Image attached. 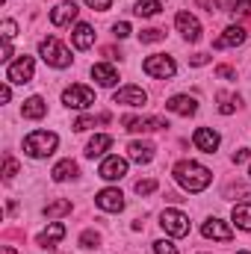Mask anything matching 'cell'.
<instances>
[{"instance_id": "obj_1", "label": "cell", "mask_w": 251, "mask_h": 254, "mask_svg": "<svg viewBox=\"0 0 251 254\" xmlns=\"http://www.w3.org/2000/svg\"><path fill=\"white\" fill-rule=\"evenodd\" d=\"M175 181H178L187 192H201V190L210 187L213 175H210L207 166H201V163H195V160H181V163L175 166Z\"/></svg>"}, {"instance_id": "obj_2", "label": "cell", "mask_w": 251, "mask_h": 254, "mask_svg": "<svg viewBox=\"0 0 251 254\" xmlns=\"http://www.w3.org/2000/svg\"><path fill=\"white\" fill-rule=\"evenodd\" d=\"M60 145V136L51 133V130H33L27 139H24V151L33 157V160H42V157H51Z\"/></svg>"}, {"instance_id": "obj_3", "label": "cell", "mask_w": 251, "mask_h": 254, "mask_svg": "<svg viewBox=\"0 0 251 254\" xmlns=\"http://www.w3.org/2000/svg\"><path fill=\"white\" fill-rule=\"evenodd\" d=\"M39 54H42V60H45V63L54 65V68H68V65H71V51L65 48L60 39H54V36L42 39Z\"/></svg>"}, {"instance_id": "obj_4", "label": "cell", "mask_w": 251, "mask_h": 254, "mask_svg": "<svg viewBox=\"0 0 251 254\" xmlns=\"http://www.w3.org/2000/svg\"><path fill=\"white\" fill-rule=\"evenodd\" d=\"M142 71H145L148 77L169 80V77H175L178 65H175V60H172V57H166V54H154V57H148V60L142 63Z\"/></svg>"}, {"instance_id": "obj_5", "label": "cell", "mask_w": 251, "mask_h": 254, "mask_svg": "<svg viewBox=\"0 0 251 254\" xmlns=\"http://www.w3.org/2000/svg\"><path fill=\"white\" fill-rule=\"evenodd\" d=\"M160 225L169 237H187L189 234V216L181 210H163L160 213Z\"/></svg>"}, {"instance_id": "obj_6", "label": "cell", "mask_w": 251, "mask_h": 254, "mask_svg": "<svg viewBox=\"0 0 251 254\" xmlns=\"http://www.w3.org/2000/svg\"><path fill=\"white\" fill-rule=\"evenodd\" d=\"M63 104L68 110H89L95 104V92L89 86H68L63 92Z\"/></svg>"}, {"instance_id": "obj_7", "label": "cell", "mask_w": 251, "mask_h": 254, "mask_svg": "<svg viewBox=\"0 0 251 254\" xmlns=\"http://www.w3.org/2000/svg\"><path fill=\"white\" fill-rule=\"evenodd\" d=\"M33 71H36L33 57H18L15 63H9V68H6V80L15 83V86H24V83L33 80Z\"/></svg>"}, {"instance_id": "obj_8", "label": "cell", "mask_w": 251, "mask_h": 254, "mask_svg": "<svg viewBox=\"0 0 251 254\" xmlns=\"http://www.w3.org/2000/svg\"><path fill=\"white\" fill-rule=\"evenodd\" d=\"M122 125H125V130H130V133H151V130L169 127L166 119H157V116H151V119H133V116H125Z\"/></svg>"}, {"instance_id": "obj_9", "label": "cell", "mask_w": 251, "mask_h": 254, "mask_svg": "<svg viewBox=\"0 0 251 254\" xmlns=\"http://www.w3.org/2000/svg\"><path fill=\"white\" fill-rule=\"evenodd\" d=\"M113 104H125V107H145V104H148V95H145V89H139V86H125V89H119V92L113 95Z\"/></svg>"}, {"instance_id": "obj_10", "label": "cell", "mask_w": 251, "mask_h": 254, "mask_svg": "<svg viewBox=\"0 0 251 254\" xmlns=\"http://www.w3.org/2000/svg\"><path fill=\"white\" fill-rule=\"evenodd\" d=\"M95 204L107 213H122L125 210V195H122V190H101L95 195Z\"/></svg>"}, {"instance_id": "obj_11", "label": "cell", "mask_w": 251, "mask_h": 254, "mask_svg": "<svg viewBox=\"0 0 251 254\" xmlns=\"http://www.w3.org/2000/svg\"><path fill=\"white\" fill-rule=\"evenodd\" d=\"M201 234H204L207 240H219V243H231V240H234V231H231L222 219H207V222L201 225Z\"/></svg>"}, {"instance_id": "obj_12", "label": "cell", "mask_w": 251, "mask_h": 254, "mask_svg": "<svg viewBox=\"0 0 251 254\" xmlns=\"http://www.w3.org/2000/svg\"><path fill=\"white\" fill-rule=\"evenodd\" d=\"M175 24H178L181 36H184L187 42H198V39H201V24H198V18H195V15H189V12H178Z\"/></svg>"}, {"instance_id": "obj_13", "label": "cell", "mask_w": 251, "mask_h": 254, "mask_svg": "<svg viewBox=\"0 0 251 254\" xmlns=\"http://www.w3.org/2000/svg\"><path fill=\"white\" fill-rule=\"evenodd\" d=\"M98 175H101L104 181H122L127 175V160H122V157H107V160L101 163Z\"/></svg>"}, {"instance_id": "obj_14", "label": "cell", "mask_w": 251, "mask_h": 254, "mask_svg": "<svg viewBox=\"0 0 251 254\" xmlns=\"http://www.w3.org/2000/svg\"><path fill=\"white\" fill-rule=\"evenodd\" d=\"M166 110L175 113V116H195L198 113V101L192 95H175L166 101Z\"/></svg>"}, {"instance_id": "obj_15", "label": "cell", "mask_w": 251, "mask_h": 254, "mask_svg": "<svg viewBox=\"0 0 251 254\" xmlns=\"http://www.w3.org/2000/svg\"><path fill=\"white\" fill-rule=\"evenodd\" d=\"M249 39V33H246V27H240V24H231L219 39H216V48L222 51V48H240L243 42Z\"/></svg>"}, {"instance_id": "obj_16", "label": "cell", "mask_w": 251, "mask_h": 254, "mask_svg": "<svg viewBox=\"0 0 251 254\" xmlns=\"http://www.w3.org/2000/svg\"><path fill=\"white\" fill-rule=\"evenodd\" d=\"M192 142H195V148L198 151H204V154H213L216 148H219V133L216 130H210V127H198L195 130V136H192Z\"/></svg>"}, {"instance_id": "obj_17", "label": "cell", "mask_w": 251, "mask_h": 254, "mask_svg": "<svg viewBox=\"0 0 251 254\" xmlns=\"http://www.w3.org/2000/svg\"><path fill=\"white\" fill-rule=\"evenodd\" d=\"M77 12H80L77 3H74V0H65V3H60V6L51 12V24H54V27H68V24L77 18Z\"/></svg>"}, {"instance_id": "obj_18", "label": "cell", "mask_w": 251, "mask_h": 254, "mask_svg": "<svg viewBox=\"0 0 251 254\" xmlns=\"http://www.w3.org/2000/svg\"><path fill=\"white\" fill-rule=\"evenodd\" d=\"M127 157H130L133 163H139V166H142V163H151V160H154V145L136 139V142L127 145Z\"/></svg>"}, {"instance_id": "obj_19", "label": "cell", "mask_w": 251, "mask_h": 254, "mask_svg": "<svg viewBox=\"0 0 251 254\" xmlns=\"http://www.w3.org/2000/svg\"><path fill=\"white\" fill-rule=\"evenodd\" d=\"M71 42H74L77 51H89V48L95 45V30H92L89 24H77V27L71 30Z\"/></svg>"}, {"instance_id": "obj_20", "label": "cell", "mask_w": 251, "mask_h": 254, "mask_svg": "<svg viewBox=\"0 0 251 254\" xmlns=\"http://www.w3.org/2000/svg\"><path fill=\"white\" fill-rule=\"evenodd\" d=\"M45 113H48V104H45V98H39V95L27 98L24 107H21V116H24V119H33V122L45 119Z\"/></svg>"}, {"instance_id": "obj_21", "label": "cell", "mask_w": 251, "mask_h": 254, "mask_svg": "<svg viewBox=\"0 0 251 254\" xmlns=\"http://www.w3.org/2000/svg\"><path fill=\"white\" fill-rule=\"evenodd\" d=\"M92 77H95L101 86H107V89H113V86L119 83V71H116L113 65H107V63L92 65Z\"/></svg>"}, {"instance_id": "obj_22", "label": "cell", "mask_w": 251, "mask_h": 254, "mask_svg": "<svg viewBox=\"0 0 251 254\" xmlns=\"http://www.w3.org/2000/svg\"><path fill=\"white\" fill-rule=\"evenodd\" d=\"M110 145H113V136L98 133V136H92V139H89V145H86V157H89V160H95V157H101Z\"/></svg>"}, {"instance_id": "obj_23", "label": "cell", "mask_w": 251, "mask_h": 254, "mask_svg": "<svg viewBox=\"0 0 251 254\" xmlns=\"http://www.w3.org/2000/svg\"><path fill=\"white\" fill-rule=\"evenodd\" d=\"M51 175H54V181H57V184H63V181H74V178L80 175V169H77V163H74V160H63V163H57V166H54V172H51Z\"/></svg>"}, {"instance_id": "obj_24", "label": "cell", "mask_w": 251, "mask_h": 254, "mask_svg": "<svg viewBox=\"0 0 251 254\" xmlns=\"http://www.w3.org/2000/svg\"><path fill=\"white\" fill-rule=\"evenodd\" d=\"M63 237H65V225L54 222V225H48V228L39 234V246H45V249H48V246H57Z\"/></svg>"}, {"instance_id": "obj_25", "label": "cell", "mask_w": 251, "mask_h": 254, "mask_svg": "<svg viewBox=\"0 0 251 254\" xmlns=\"http://www.w3.org/2000/svg\"><path fill=\"white\" fill-rule=\"evenodd\" d=\"M231 219L237 222V228L251 231V204H237V207L231 210Z\"/></svg>"}, {"instance_id": "obj_26", "label": "cell", "mask_w": 251, "mask_h": 254, "mask_svg": "<svg viewBox=\"0 0 251 254\" xmlns=\"http://www.w3.org/2000/svg\"><path fill=\"white\" fill-rule=\"evenodd\" d=\"M133 12H136L139 18H154V15L160 12V0H139V3L133 6Z\"/></svg>"}, {"instance_id": "obj_27", "label": "cell", "mask_w": 251, "mask_h": 254, "mask_svg": "<svg viewBox=\"0 0 251 254\" xmlns=\"http://www.w3.org/2000/svg\"><path fill=\"white\" fill-rule=\"evenodd\" d=\"M65 213H71V201H68V198L51 201V204L45 207V216H48V219H57V216H65Z\"/></svg>"}, {"instance_id": "obj_28", "label": "cell", "mask_w": 251, "mask_h": 254, "mask_svg": "<svg viewBox=\"0 0 251 254\" xmlns=\"http://www.w3.org/2000/svg\"><path fill=\"white\" fill-rule=\"evenodd\" d=\"M95 122H104V125H107V122H110V116H107V113H104V116H98V119H92V116H80V119L74 122V130H77V133H83V130L95 127Z\"/></svg>"}, {"instance_id": "obj_29", "label": "cell", "mask_w": 251, "mask_h": 254, "mask_svg": "<svg viewBox=\"0 0 251 254\" xmlns=\"http://www.w3.org/2000/svg\"><path fill=\"white\" fill-rule=\"evenodd\" d=\"M139 39H142V45H157V42H163V39H166V33H163V30H157V27H151V30H142V33H139Z\"/></svg>"}, {"instance_id": "obj_30", "label": "cell", "mask_w": 251, "mask_h": 254, "mask_svg": "<svg viewBox=\"0 0 251 254\" xmlns=\"http://www.w3.org/2000/svg\"><path fill=\"white\" fill-rule=\"evenodd\" d=\"M237 104H240V98H231V95H225V92L219 95V113H222V116H231V113L237 110Z\"/></svg>"}, {"instance_id": "obj_31", "label": "cell", "mask_w": 251, "mask_h": 254, "mask_svg": "<svg viewBox=\"0 0 251 254\" xmlns=\"http://www.w3.org/2000/svg\"><path fill=\"white\" fill-rule=\"evenodd\" d=\"M101 246V234L98 231H83L80 234V249H98Z\"/></svg>"}, {"instance_id": "obj_32", "label": "cell", "mask_w": 251, "mask_h": 254, "mask_svg": "<svg viewBox=\"0 0 251 254\" xmlns=\"http://www.w3.org/2000/svg\"><path fill=\"white\" fill-rule=\"evenodd\" d=\"M18 175V160L15 157H6L3 160V181H12Z\"/></svg>"}, {"instance_id": "obj_33", "label": "cell", "mask_w": 251, "mask_h": 254, "mask_svg": "<svg viewBox=\"0 0 251 254\" xmlns=\"http://www.w3.org/2000/svg\"><path fill=\"white\" fill-rule=\"evenodd\" d=\"M231 12H234V18H249L251 15V0H240V3H234Z\"/></svg>"}, {"instance_id": "obj_34", "label": "cell", "mask_w": 251, "mask_h": 254, "mask_svg": "<svg viewBox=\"0 0 251 254\" xmlns=\"http://www.w3.org/2000/svg\"><path fill=\"white\" fill-rule=\"evenodd\" d=\"M154 254H178V246H172L169 240H157L154 243Z\"/></svg>"}, {"instance_id": "obj_35", "label": "cell", "mask_w": 251, "mask_h": 254, "mask_svg": "<svg viewBox=\"0 0 251 254\" xmlns=\"http://www.w3.org/2000/svg\"><path fill=\"white\" fill-rule=\"evenodd\" d=\"M157 187H160V184H157L154 178H151V181H139V184H136V192H139V195H151V192H157Z\"/></svg>"}, {"instance_id": "obj_36", "label": "cell", "mask_w": 251, "mask_h": 254, "mask_svg": "<svg viewBox=\"0 0 251 254\" xmlns=\"http://www.w3.org/2000/svg\"><path fill=\"white\" fill-rule=\"evenodd\" d=\"M15 33H18V24L15 21H3V42H12Z\"/></svg>"}, {"instance_id": "obj_37", "label": "cell", "mask_w": 251, "mask_h": 254, "mask_svg": "<svg viewBox=\"0 0 251 254\" xmlns=\"http://www.w3.org/2000/svg\"><path fill=\"white\" fill-rule=\"evenodd\" d=\"M216 77H222V80H237V68H231V65H219V68H216Z\"/></svg>"}, {"instance_id": "obj_38", "label": "cell", "mask_w": 251, "mask_h": 254, "mask_svg": "<svg viewBox=\"0 0 251 254\" xmlns=\"http://www.w3.org/2000/svg\"><path fill=\"white\" fill-rule=\"evenodd\" d=\"M86 6H92V9H98V12H107L110 6H113V0H83Z\"/></svg>"}, {"instance_id": "obj_39", "label": "cell", "mask_w": 251, "mask_h": 254, "mask_svg": "<svg viewBox=\"0 0 251 254\" xmlns=\"http://www.w3.org/2000/svg\"><path fill=\"white\" fill-rule=\"evenodd\" d=\"M113 33H116V39H127V36H130V24H127V21L116 24V27H113Z\"/></svg>"}, {"instance_id": "obj_40", "label": "cell", "mask_w": 251, "mask_h": 254, "mask_svg": "<svg viewBox=\"0 0 251 254\" xmlns=\"http://www.w3.org/2000/svg\"><path fill=\"white\" fill-rule=\"evenodd\" d=\"M231 160H234L237 166H240V163H246V160H249V148H240V151H234V157H231Z\"/></svg>"}, {"instance_id": "obj_41", "label": "cell", "mask_w": 251, "mask_h": 254, "mask_svg": "<svg viewBox=\"0 0 251 254\" xmlns=\"http://www.w3.org/2000/svg\"><path fill=\"white\" fill-rule=\"evenodd\" d=\"M189 63H192V65H207V63H210V57H207V54H195Z\"/></svg>"}, {"instance_id": "obj_42", "label": "cell", "mask_w": 251, "mask_h": 254, "mask_svg": "<svg viewBox=\"0 0 251 254\" xmlns=\"http://www.w3.org/2000/svg\"><path fill=\"white\" fill-rule=\"evenodd\" d=\"M0 60H3V63H9V60H12V45H9V42L3 45V54H0Z\"/></svg>"}, {"instance_id": "obj_43", "label": "cell", "mask_w": 251, "mask_h": 254, "mask_svg": "<svg viewBox=\"0 0 251 254\" xmlns=\"http://www.w3.org/2000/svg\"><path fill=\"white\" fill-rule=\"evenodd\" d=\"M9 98H12V89H9V86H3V89H0V101H3V104H6V101H9Z\"/></svg>"}, {"instance_id": "obj_44", "label": "cell", "mask_w": 251, "mask_h": 254, "mask_svg": "<svg viewBox=\"0 0 251 254\" xmlns=\"http://www.w3.org/2000/svg\"><path fill=\"white\" fill-rule=\"evenodd\" d=\"M195 3H198V6H204L207 12H213V9H216V6H213V0H195Z\"/></svg>"}, {"instance_id": "obj_45", "label": "cell", "mask_w": 251, "mask_h": 254, "mask_svg": "<svg viewBox=\"0 0 251 254\" xmlns=\"http://www.w3.org/2000/svg\"><path fill=\"white\" fill-rule=\"evenodd\" d=\"M3 252H6V254H18V252H15V249H9V246H6V249H3Z\"/></svg>"}, {"instance_id": "obj_46", "label": "cell", "mask_w": 251, "mask_h": 254, "mask_svg": "<svg viewBox=\"0 0 251 254\" xmlns=\"http://www.w3.org/2000/svg\"><path fill=\"white\" fill-rule=\"evenodd\" d=\"M240 254H251V252H240Z\"/></svg>"}, {"instance_id": "obj_47", "label": "cell", "mask_w": 251, "mask_h": 254, "mask_svg": "<svg viewBox=\"0 0 251 254\" xmlns=\"http://www.w3.org/2000/svg\"><path fill=\"white\" fill-rule=\"evenodd\" d=\"M249 175H251V172H249Z\"/></svg>"}]
</instances>
